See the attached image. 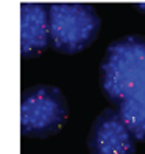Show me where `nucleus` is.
Segmentation results:
<instances>
[{
    "mask_svg": "<svg viewBox=\"0 0 145 154\" xmlns=\"http://www.w3.org/2000/svg\"><path fill=\"white\" fill-rule=\"evenodd\" d=\"M102 87L114 104L145 103L143 36H125L108 47L102 62Z\"/></svg>",
    "mask_w": 145,
    "mask_h": 154,
    "instance_id": "obj_1",
    "label": "nucleus"
},
{
    "mask_svg": "<svg viewBox=\"0 0 145 154\" xmlns=\"http://www.w3.org/2000/svg\"><path fill=\"white\" fill-rule=\"evenodd\" d=\"M100 26L102 20L90 5L55 3L49 6V41L59 53L83 51L97 39Z\"/></svg>",
    "mask_w": 145,
    "mask_h": 154,
    "instance_id": "obj_2",
    "label": "nucleus"
},
{
    "mask_svg": "<svg viewBox=\"0 0 145 154\" xmlns=\"http://www.w3.org/2000/svg\"><path fill=\"white\" fill-rule=\"evenodd\" d=\"M67 119V101L55 86H34L25 90L20 101V131L31 139L56 134Z\"/></svg>",
    "mask_w": 145,
    "mask_h": 154,
    "instance_id": "obj_3",
    "label": "nucleus"
},
{
    "mask_svg": "<svg viewBox=\"0 0 145 154\" xmlns=\"http://www.w3.org/2000/svg\"><path fill=\"white\" fill-rule=\"evenodd\" d=\"M136 140L115 109H105L89 132V154H134Z\"/></svg>",
    "mask_w": 145,
    "mask_h": 154,
    "instance_id": "obj_4",
    "label": "nucleus"
},
{
    "mask_svg": "<svg viewBox=\"0 0 145 154\" xmlns=\"http://www.w3.org/2000/svg\"><path fill=\"white\" fill-rule=\"evenodd\" d=\"M49 45V8L42 3L20 6V53L34 58Z\"/></svg>",
    "mask_w": 145,
    "mask_h": 154,
    "instance_id": "obj_5",
    "label": "nucleus"
},
{
    "mask_svg": "<svg viewBox=\"0 0 145 154\" xmlns=\"http://www.w3.org/2000/svg\"><path fill=\"white\" fill-rule=\"evenodd\" d=\"M115 111L133 139L145 142V103L122 101L115 104Z\"/></svg>",
    "mask_w": 145,
    "mask_h": 154,
    "instance_id": "obj_6",
    "label": "nucleus"
},
{
    "mask_svg": "<svg viewBox=\"0 0 145 154\" xmlns=\"http://www.w3.org/2000/svg\"><path fill=\"white\" fill-rule=\"evenodd\" d=\"M136 8H137V10H140V11H145V5H137Z\"/></svg>",
    "mask_w": 145,
    "mask_h": 154,
    "instance_id": "obj_7",
    "label": "nucleus"
}]
</instances>
